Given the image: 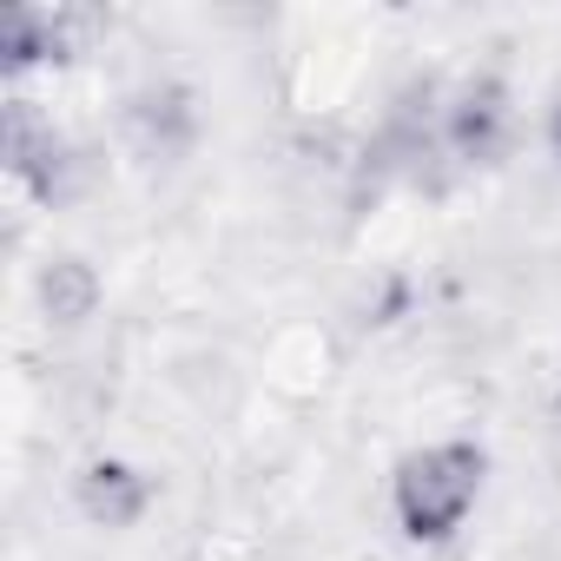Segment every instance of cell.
Listing matches in <instances>:
<instances>
[{
    "mask_svg": "<svg viewBox=\"0 0 561 561\" xmlns=\"http://www.w3.org/2000/svg\"><path fill=\"white\" fill-rule=\"evenodd\" d=\"M489 489V449L469 436L416 443L390 462V522L416 548H449Z\"/></svg>",
    "mask_w": 561,
    "mask_h": 561,
    "instance_id": "1",
    "label": "cell"
},
{
    "mask_svg": "<svg viewBox=\"0 0 561 561\" xmlns=\"http://www.w3.org/2000/svg\"><path fill=\"white\" fill-rule=\"evenodd\" d=\"M515 152V93L502 73L476 67L469 80L449 87V106H443V159L462 165V172H489Z\"/></svg>",
    "mask_w": 561,
    "mask_h": 561,
    "instance_id": "2",
    "label": "cell"
},
{
    "mask_svg": "<svg viewBox=\"0 0 561 561\" xmlns=\"http://www.w3.org/2000/svg\"><path fill=\"white\" fill-rule=\"evenodd\" d=\"M119 139L133 159L146 165H179L192 159V146L205 139V113H198V93L185 80H146L119 100Z\"/></svg>",
    "mask_w": 561,
    "mask_h": 561,
    "instance_id": "3",
    "label": "cell"
},
{
    "mask_svg": "<svg viewBox=\"0 0 561 561\" xmlns=\"http://www.w3.org/2000/svg\"><path fill=\"white\" fill-rule=\"evenodd\" d=\"M152 502H159V482L139 462H126V456H93L73 476V508H80L87 528L126 535V528H139L152 515Z\"/></svg>",
    "mask_w": 561,
    "mask_h": 561,
    "instance_id": "4",
    "label": "cell"
},
{
    "mask_svg": "<svg viewBox=\"0 0 561 561\" xmlns=\"http://www.w3.org/2000/svg\"><path fill=\"white\" fill-rule=\"evenodd\" d=\"M34 305L54 331H87L106 305V277L87 251H47L34 264Z\"/></svg>",
    "mask_w": 561,
    "mask_h": 561,
    "instance_id": "5",
    "label": "cell"
},
{
    "mask_svg": "<svg viewBox=\"0 0 561 561\" xmlns=\"http://www.w3.org/2000/svg\"><path fill=\"white\" fill-rule=\"evenodd\" d=\"M541 139H548V159L561 165V100L548 106V126H541Z\"/></svg>",
    "mask_w": 561,
    "mask_h": 561,
    "instance_id": "6",
    "label": "cell"
}]
</instances>
